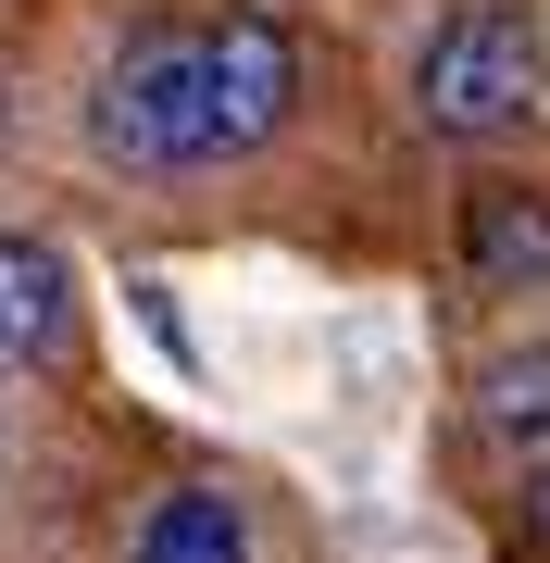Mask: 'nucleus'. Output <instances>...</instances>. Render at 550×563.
<instances>
[{
	"label": "nucleus",
	"mask_w": 550,
	"mask_h": 563,
	"mask_svg": "<svg viewBox=\"0 0 550 563\" xmlns=\"http://www.w3.org/2000/svg\"><path fill=\"white\" fill-rule=\"evenodd\" d=\"M301 113V38L276 13H201V25H150L113 51V76L88 88V139L125 176H213L250 163L276 125Z\"/></svg>",
	"instance_id": "obj_1"
},
{
	"label": "nucleus",
	"mask_w": 550,
	"mask_h": 563,
	"mask_svg": "<svg viewBox=\"0 0 550 563\" xmlns=\"http://www.w3.org/2000/svg\"><path fill=\"white\" fill-rule=\"evenodd\" d=\"M550 63H538V25L513 13V0H463V13L426 25V51H413V125L426 139H513V125L538 113Z\"/></svg>",
	"instance_id": "obj_2"
},
{
	"label": "nucleus",
	"mask_w": 550,
	"mask_h": 563,
	"mask_svg": "<svg viewBox=\"0 0 550 563\" xmlns=\"http://www.w3.org/2000/svg\"><path fill=\"white\" fill-rule=\"evenodd\" d=\"M450 251H463V276L501 288V301L550 288V188L538 176H475L463 213H450Z\"/></svg>",
	"instance_id": "obj_3"
},
{
	"label": "nucleus",
	"mask_w": 550,
	"mask_h": 563,
	"mask_svg": "<svg viewBox=\"0 0 550 563\" xmlns=\"http://www.w3.org/2000/svg\"><path fill=\"white\" fill-rule=\"evenodd\" d=\"M76 339V263L25 225H0V376H38Z\"/></svg>",
	"instance_id": "obj_4"
},
{
	"label": "nucleus",
	"mask_w": 550,
	"mask_h": 563,
	"mask_svg": "<svg viewBox=\"0 0 550 563\" xmlns=\"http://www.w3.org/2000/svg\"><path fill=\"white\" fill-rule=\"evenodd\" d=\"M463 426H475V451H489L501 476H538L550 463V339H513V351L475 363Z\"/></svg>",
	"instance_id": "obj_5"
},
{
	"label": "nucleus",
	"mask_w": 550,
	"mask_h": 563,
	"mask_svg": "<svg viewBox=\"0 0 550 563\" xmlns=\"http://www.w3.org/2000/svg\"><path fill=\"white\" fill-rule=\"evenodd\" d=\"M125 563H250V514L225 488H164L125 539Z\"/></svg>",
	"instance_id": "obj_6"
},
{
	"label": "nucleus",
	"mask_w": 550,
	"mask_h": 563,
	"mask_svg": "<svg viewBox=\"0 0 550 563\" xmlns=\"http://www.w3.org/2000/svg\"><path fill=\"white\" fill-rule=\"evenodd\" d=\"M513 551H526V563H550V463H538V476H513Z\"/></svg>",
	"instance_id": "obj_7"
},
{
	"label": "nucleus",
	"mask_w": 550,
	"mask_h": 563,
	"mask_svg": "<svg viewBox=\"0 0 550 563\" xmlns=\"http://www.w3.org/2000/svg\"><path fill=\"white\" fill-rule=\"evenodd\" d=\"M0 488H13V413H0Z\"/></svg>",
	"instance_id": "obj_8"
}]
</instances>
